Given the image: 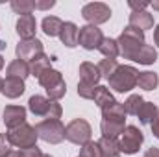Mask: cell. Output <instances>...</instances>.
Here are the masks:
<instances>
[{
    "label": "cell",
    "instance_id": "1",
    "mask_svg": "<svg viewBox=\"0 0 159 157\" xmlns=\"http://www.w3.org/2000/svg\"><path fill=\"white\" fill-rule=\"evenodd\" d=\"M119 43L120 56L124 59L135 61L139 65H154L157 61V52L154 46L146 44L144 41V32L133 28V26H126L117 39Z\"/></svg>",
    "mask_w": 159,
    "mask_h": 157
},
{
    "label": "cell",
    "instance_id": "2",
    "mask_svg": "<svg viewBox=\"0 0 159 157\" xmlns=\"http://www.w3.org/2000/svg\"><path fill=\"white\" fill-rule=\"evenodd\" d=\"M137 78H139V70L135 67L119 65V69L107 79V83H109V89H113L117 92H129L131 89L137 87Z\"/></svg>",
    "mask_w": 159,
    "mask_h": 157
},
{
    "label": "cell",
    "instance_id": "3",
    "mask_svg": "<svg viewBox=\"0 0 159 157\" xmlns=\"http://www.w3.org/2000/svg\"><path fill=\"white\" fill-rule=\"evenodd\" d=\"M6 137H7L9 144L13 148H19V150H28V148L37 146V139H39L35 128L26 124V122L17 126V128H13V129H7Z\"/></svg>",
    "mask_w": 159,
    "mask_h": 157
},
{
    "label": "cell",
    "instance_id": "4",
    "mask_svg": "<svg viewBox=\"0 0 159 157\" xmlns=\"http://www.w3.org/2000/svg\"><path fill=\"white\" fill-rule=\"evenodd\" d=\"M28 109L35 115V117H44L46 118H54V120H59L61 118V105L54 100H48L44 96H39V94H34L30 100H28Z\"/></svg>",
    "mask_w": 159,
    "mask_h": 157
},
{
    "label": "cell",
    "instance_id": "5",
    "mask_svg": "<svg viewBox=\"0 0 159 157\" xmlns=\"http://www.w3.org/2000/svg\"><path fill=\"white\" fill-rule=\"evenodd\" d=\"M35 131H37V137L48 144H59L65 139V126L61 120H54V118L41 120L35 126Z\"/></svg>",
    "mask_w": 159,
    "mask_h": 157
},
{
    "label": "cell",
    "instance_id": "6",
    "mask_svg": "<svg viewBox=\"0 0 159 157\" xmlns=\"http://www.w3.org/2000/svg\"><path fill=\"white\" fill-rule=\"evenodd\" d=\"M91 135H93V129L85 118H74L65 126V139L72 144H78V146L87 144L91 141Z\"/></svg>",
    "mask_w": 159,
    "mask_h": 157
},
{
    "label": "cell",
    "instance_id": "7",
    "mask_svg": "<svg viewBox=\"0 0 159 157\" xmlns=\"http://www.w3.org/2000/svg\"><path fill=\"white\" fill-rule=\"evenodd\" d=\"M81 17L91 26H98L111 19V7L104 2H89L81 7Z\"/></svg>",
    "mask_w": 159,
    "mask_h": 157
},
{
    "label": "cell",
    "instance_id": "8",
    "mask_svg": "<svg viewBox=\"0 0 159 157\" xmlns=\"http://www.w3.org/2000/svg\"><path fill=\"white\" fill-rule=\"evenodd\" d=\"M143 141H144V135L137 126H126V129L122 131L119 141L120 152L122 154H137Z\"/></svg>",
    "mask_w": 159,
    "mask_h": 157
},
{
    "label": "cell",
    "instance_id": "9",
    "mask_svg": "<svg viewBox=\"0 0 159 157\" xmlns=\"http://www.w3.org/2000/svg\"><path fill=\"white\" fill-rule=\"evenodd\" d=\"M15 54H17V59H22V61H26L28 65L34 61V59H37L39 56L44 54V50H43V43L39 39H26V41H19V44H17V48H15Z\"/></svg>",
    "mask_w": 159,
    "mask_h": 157
},
{
    "label": "cell",
    "instance_id": "10",
    "mask_svg": "<svg viewBox=\"0 0 159 157\" xmlns=\"http://www.w3.org/2000/svg\"><path fill=\"white\" fill-rule=\"evenodd\" d=\"M104 41V34L98 26H81L80 28V34H78V44L83 46L85 50H98L100 44Z\"/></svg>",
    "mask_w": 159,
    "mask_h": 157
},
{
    "label": "cell",
    "instance_id": "11",
    "mask_svg": "<svg viewBox=\"0 0 159 157\" xmlns=\"http://www.w3.org/2000/svg\"><path fill=\"white\" fill-rule=\"evenodd\" d=\"M2 118H4L6 128L13 129V128L26 122V109L22 105H6V109L2 113Z\"/></svg>",
    "mask_w": 159,
    "mask_h": 157
},
{
    "label": "cell",
    "instance_id": "12",
    "mask_svg": "<svg viewBox=\"0 0 159 157\" xmlns=\"http://www.w3.org/2000/svg\"><path fill=\"white\" fill-rule=\"evenodd\" d=\"M35 30H37V20L34 15H20L17 20V34L20 41L34 39L35 37Z\"/></svg>",
    "mask_w": 159,
    "mask_h": 157
},
{
    "label": "cell",
    "instance_id": "13",
    "mask_svg": "<svg viewBox=\"0 0 159 157\" xmlns=\"http://www.w3.org/2000/svg\"><path fill=\"white\" fill-rule=\"evenodd\" d=\"M100 78H102V74H100V70H98V65L89 63V61H85V63L80 65V81L96 87L98 81H100Z\"/></svg>",
    "mask_w": 159,
    "mask_h": 157
},
{
    "label": "cell",
    "instance_id": "14",
    "mask_svg": "<svg viewBox=\"0 0 159 157\" xmlns=\"http://www.w3.org/2000/svg\"><path fill=\"white\" fill-rule=\"evenodd\" d=\"M26 91V85L22 79H17V78H6L4 79V85H2V94L6 98H19L22 96Z\"/></svg>",
    "mask_w": 159,
    "mask_h": 157
},
{
    "label": "cell",
    "instance_id": "15",
    "mask_svg": "<svg viewBox=\"0 0 159 157\" xmlns=\"http://www.w3.org/2000/svg\"><path fill=\"white\" fill-rule=\"evenodd\" d=\"M128 26H133L141 32L144 30H150L154 26V17L148 13V11H131L129 15V24Z\"/></svg>",
    "mask_w": 159,
    "mask_h": 157
},
{
    "label": "cell",
    "instance_id": "16",
    "mask_svg": "<svg viewBox=\"0 0 159 157\" xmlns=\"http://www.w3.org/2000/svg\"><path fill=\"white\" fill-rule=\"evenodd\" d=\"M78 34H80V28L74 22H65L63 28H61L59 39H61V43H63L65 46L74 48V46H78Z\"/></svg>",
    "mask_w": 159,
    "mask_h": 157
},
{
    "label": "cell",
    "instance_id": "17",
    "mask_svg": "<svg viewBox=\"0 0 159 157\" xmlns=\"http://www.w3.org/2000/svg\"><path fill=\"white\" fill-rule=\"evenodd\" d=\"M7 78H17V79H24L30 76V65L22 59H13L9 65H7Z\"/></svg>",
    "mask_w": 159,
    "mask_h": 157
},
{
    "label": "cell",
    "instance_id": "18",
    "mask_svg": "<svg viewBox=\"0 0 159 157\" xmlns=\"http://www.w3.org/2000/svg\"><path fill=\"white\" fill-rule=\"evenodd\" d=\"M37 79H39L41 85L44 87V91H52L54 87H57L59 83H63V81H65L63 76H61V72H59V70H56V69H48V70H44Z\"/></svg>",
    "mask_w": 159,
    "mask_h": 157
},
{
    "label": "cell",
    "instance_id": "19",
    "mask_svg": "<svg viewBox=\"0 0 159 157\" xmlns=\"http://www.w3.org/2000/svg\"><path fill=\"white\" fill-rule=\"evenodd\" d=\"M93 102H94L100 109H104V107H109V105L117 104V100H115V96L111 94V91H109L107 87H104V85H98V87H96L94 96H93Z\"/></svg>",
    "mask_w": 159,
    "mask_h": 157
},
{
    "label": "cell",
    "instance_id": "20",
    "mask_svg": "<svg viewBox=\"0 0 159 157\" xmlns=\"http://www.w3.org/2000/svg\"><path fill=\"white\" fill-rule=\"evenodd\" d=\"M100 129H102V137H107V139H117L119 135H122V131L126 129V122H117V120H102Z\"/></svg>",
    "mask_w": 159,
    "mask_h": 157
},
{
    "label": "cell",
    "instance_id": "21",
    "mask_svg": "<svg viewBox=\"0 0 159 157\" xmlns=\"http://www.w3.org/2000/svg\"><path fill=\"white\" fill-rule=\"evenodd\" d=\"M63 20L59 19V17H44L43 19V32L48 35V37H59V34H61V28H63Z\"/></svg>",
    "mask_w": 159,
    "mask_h": 157
},
{
    "label": "cell",
    "instance_id": "22",
    "mask_svg": "<svg viewBox=\"0 0 159 157\" xmlns=\"http://www.w3.org/2000/svg\"><path fill=\"white\" fill-rule=\"evenodd\" d=\"M102 120H117V122H126V113H124V107L122 104H113L109 107H104L102 109Z\"/></svg>",
    "mask_w": 159,
    "mask_h": 157
},
{
    "label": "cell",
    "instance_id": "23",
    "mask_svg": "<svg viewBox=\"0 0 159 157\" xmlns=\"http://www.w3.org/2000/svg\"><path fill=\"white\" fill-rule=\"evenodd\" d=\"M137 117L141 120V124H154V120L159 117L157 115V107L152 104V102H144L143 104V107L139 109V113H137Z\"/></svg>",
    "mask_w": 159,
    "mask_h": 157
},
{
    "label": "cell",
    "instance_id": "24",
    "mask_svg": "<svg viewBox=\"0 0 159 157\" xmlns=\"http://www.w3.org/2000/svg\"><path fill=\"white\" fill-rule=\"evenodd\" d=\"M98 50H100L102 56L107 57V59H115L117 56H120L119 43H117V39H111V37H104V41H102V44H100Z\"/></svg>",
    "mask_w": 159,
    "mask_h": 157
},
{
    "label": "cell",
    "instance_id": "25",
    "mask_svg": "<svg viewBox=\"0 0 159 157\" xmlns=\"http://www.w3.org/2000/svg\"><path fill=\"white\" fill-rule=\"evenodd\" d=\"M50 61H52V59H50L46 54L39 56L37 59H34V61L30 63V76H35V78H39L44 70L52 69V67H50Z\"/></svg>",
    "mask_w": 159,
    "mask_h": 157
},
{
    "label": "cell",
    "instance_id": "26",
    "mask_svg": "<svg viewBox=\"0 0 159 157\" xmlns=\"http://www.w3.org/2000/svg\"><path fill=\"white\" fill-rule=\"evenodd\" d=\"M137 85H139V89H144V91H154V89H157V85H159L157 74H154V72H139Z\"/></svg>",
    "mask_w": 159,
    "mask_h": 157
},
{
    "label": "cell",
    "instance_id": "27",
    "mask_svg": "<svg viewBox=\"0 0 159 157\" xmlns=\"http://www.w3.org/2000/svg\"><path fill=\"white\" fill-rule=\"evenodd\" d=\"M98 146L102 150V155H119L120 154V146L117 139H107V137H102L98 141Z\"/></svg>",
    "mask_w": 159,
    "mask_h": 157
},
{
    "label": "cell",
    "instance_id": "28",
    "mask_svg": "<svg viewBox=\"0 0 159 157\" xmlns=\"http://www.w3.org/2000/svg\"><path fill=\"white\" fill-rule=\"evenodd\" d=\"M143 104H144V100H143L141 94H131V96L122 104V107H124V113H126V115H135V117H137V113H139V109L143 107Z\"/></svg>",
    "mask_w": 159,
    "mask_h": 157
},
{
    "label": "cell",
    "instance_id": "29",
    "mask_svg": "<svg viewBox=\"0 0 159 157\" xmlns=\"http://www.w3.org/2000/svg\"><path fill=\"white\" fill-rule=\"evenodd\" d=\"M119 69V63H117V59H102L100 63H98V70H100V74H102V78L109 79L113 76V72Z\"/></svg>",
    "mask_w": 159,
    "mask_h": 157
},
{
    "label": "cell",
    "instance_id": "30",
    "mask_svg": "<svg viewBox=\"0 0 159 157\" xmlns=\"http://www.w3.org/2000/svg\"><path fill=\"white\" fill-rule=\"evenodd\" d=\"M9 6L17 15H32V11L35 9L34 2H30V0H11Z\"/></svg>",
    "mask_w": 159,
    "mask_h": 157
},
{
    "label": "cell",
    "instance_id": "31",
    "mask_svg": "<svg viewBox=\"0 0 159 157\" xmlns=\"http://www.w3.org/2000/svg\"><path fill=\"white\" fill-rule=\"evenodd\" d=\"M78 157H102V150L98 146V141L96 142L94 141H89L87 144H83Z\"/></svg>",
    "mask_w": 159,
    "mask_h": 157
},
{
    "label": "cell",
    "instance_id": "32",
    "mask_svg": "<svg viewBox=\"0 0 159 157\" xmlns=\"http://www.w3.org/2000/svg\"><path fill=\"white\" fill-rule=\"evenodd\" d=\"M96 87H98V85H96ZM96 87H94V85H87V83L80 81V83H78V94H80V98H83V100H93Z\"/></svg>",
    "mask_w": 159,
    "mask_h": 157
},
{
    "label": "cell",
    "instance_id": "33",
    "mask_svg": "<svg viewBox=\"0 0 159 157\" xmlns=\"http://www.w3.org/2000/svg\"><path fill=\"white\" fill-rule=\"evenodd\" d=\"M128 6H129L133 11H146V7L150 6V2H146V0H143V2H135V0H129V2H128Z\"/></svg>",
    "mask_w": 159,
    "mask_h": 157
},
{
    "label": "cell",
    "instance_id": "34",
    "mask_svg": "<svg viewBox=\"0 0 159 157\" xmlns=\"http://www.w3.org/2000/svg\"><path fill=\"white\" fill-rule=\"evenodd\" d=\"M56 6V2L54 0H46V2H34V7L35 9H50V7H54Z\"/></svg>",
    "mask_w": 159,
    "mask_h": 157
},
{
    "label": "cell",
    "instance_id": "35",
    "mask_svg": "<svg viewBox=\"0 0 159 157\" xmlns=\"http://www.w3.org/2000/svg\"><path fill=\"white\" fill-rule=\"evenodd\" d=\"M22 154H24V157H41V155H43V152H41L37 146L28 148V150H22Z\"/></svg>",
    "mask_w": 159,
    "mask_h": 157
},
{
    "label": "cell",
    "instance_id": "36",
    "mask_svg": "<svg viewBox=\"0 0 159 157\" xmlns=\"http://www.w3.org/2000/svg\"><path fill=\"white\" fill-rule=\"evenodd\" d=\"M152 133H154V137H157L159 139V117L154 120V124H152Z\"/></svg>",
    "mask_w": 159,
    "mask_h": 157
},
{
    "label": "cell",
    "instance_id": "37",
    "mask_svg": "<svg viewBox=\"0 0 159 157\" xmlns=\"http://www.w3.org/2000/svg\"><path fill=\"white\" fill-rule=\"evenodd\" d=\"M144 157H159V148H150V150L144 154Z\"/></svg>",
    "mask_w": 159,
    "mask_h": 157
},
{
    "label": "cell",
    "instance_id": "38",
    "mask_svg": "<svg viewBox=\"0 0 159 157\" xmlns=\"http://www.w3.org/2000/svg\"><path fill=\"white\" fill-rule=\"evenodd\" d=\"M6 157H24V154H22V150H11Z\"/></svg>",
    "mask_w": 159,
    "mask_h": 157
},
{
    "label": "cell",
    "instance_id": "39",
    "mask_svg": "<svg viewBox=\"0 0 159 157\" xmlns=\"http://www.w3.org/2000/svg\"><path fill=\"white\" fill-rule=\"evenodd\" d=\"M154 43L159 46V24L156 26V30H154Z\"/></svg>",
    "mask_w": 159,
    "mask_h": 157
},
{
    "label": "cell",
    "instance_id": "40",
    "mask_svg": "<svg viewBox=\"0 0 159 157\" xmlns=\"http://www.w3.org/2000/svg\"><path fill=\"white\" fill-rule=\"evenodd\" d=\"M150 6H152V7H154L156 11H159V0H154V2L150 4Z\"/></svg>",
    "mask_w": 159,
    "mask_h": 157
},
{
    "label": "cell",
    "instance_id": "41",
    "mask_svg": "<svg viewBox=\"0 0 159 157\" xmlns=\"http://www.w3.org/2000/svg\"><path fill=\"white\" fill-rule=\"evenodd\" d=\"M4 69V57H2V54H0V70Z\"/></svg>",
    "mask_w": 159,
    "mask_h": 157
},
{
    "label": "cell",
    "instance_id": "42",
    "mask_svg": "<svg viewBox=\"0 0 159 157\" xmlns=\"http://www.w3.org/2000/svg\"><path fill=\"white\" fill-rule=\"evenodd\" d=\"M4 48H6V43H4V41H0V50H4Z\"/></svg>",
    "mask_w": 159,
    "mask_h": 157
},
{
    "label": "cell",
    "instance_id": "43",
    "mask_svg": "<svg viewBox=\"0 0 159 157\" xmlns=\"http://www.w3.org/2000/svg\"><path fill=\"white\" fill-rule=\"evenodd\" d=\"M2 85H4V79L0 78V92H2Z\"/></svg>",
    "mask_w": 159,
    "mask_h": 157
},
{
    "label": "cell",
    "instance_id": "44",
    "mask_svg": "<svg viewBox=\"0 0 159 157\" xmlns=\"http://www.w3.org/2000/svg\"><path fill=\"white\" fill-rule=\"evenodd\" d=\"M102 157H120V155H102Z\"/></svg>",
    "mask_w": 159,
    "mask_h": 157
},
{
    "label": "cell",
    "instance_id": "45",
    "mask_svg": "<svg viewBox=\"0 0 159 157\" xmlns=\"http://www.w3.org/2000/svg\"><path fill=\"white\" fill-rule=\"evenodd\" d=\"M41 157H52V155H46V154H43V155H41Z\"/></svg>",
    "mask_w": 159,
    "mask_h": 157
},
{
    "label": "cell",
    "instance_id": "46",
    "mask_svg": "<svg viewBox=\"0 0 159 157\" xmlns=\"http://www.w3.org/2000/svg\"><path fill=\"white\" fill-rule=\"evenodd\" d=\"M157 115H159V109H157Z\"/></svg>",
    "mask_w": 159,
    "mask_h": 157
}]
</instances>
